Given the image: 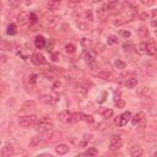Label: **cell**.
<instances>
[{
  "mask_svg": "<svg viewBox=\"0 0 157 157\" xmlns=\"http://www.w3.org/2000/svg\"><path fill=\"white\" fill-rule=\"evenodd\" d=\"M54 129V124L52 122H48V120H41L38 123H35V130L39 134H43V133H48V131H52Z\"/></svg>",
  "mask_w": 157,
  "mask_h": 157,
  "instance_id": "6da1fadb",
  "label": "cell"
},
{
  "mask_svg": "<svg viewBox=\"0 0 157 157\" xmlns=\"http://www.w3.org/2000/svg\"><path fill=\"white\" fill-rule=\"evenodd\" d=\"M37 122V117L35 114H31V115H25V117H21L19 123L22 128H29L35 125V123Z\"/></svg>",
  "mask_w": 157,
  "mask_h": 157,
  "instance_id": "7a4b0ae2",
  "label": "cell"
},
{
  "mask_svg": "<svg viewBox=\"0 0 157 157\" xmlns=\"http://www.w3.org/2000/svg\"><path fill=\"white\" fill-rule=\"evenodd\" d=\"M123 147V140L118 135H113L109 139V150L111 151H118Z\"/></svg>",
  "mask_w": 157,
  "mask_h": 157,
  "instance_id": "3957f363",
  "label": "cell"
},
{
  "mask_svg": "<svg viewBox=\"0 0 157 157\" xmlns=\"http://www.w3.org/2000/svg\"><path fill=\"white\" fill-rule=\"evenodd\" d=\"M59 17L57 16V15L52 14V12H48V14H45L44 16H43V23L45 27H53L54 25H57Z\"/></svg>",
  "mask_w": 157,
  "mask_h": 157,
  "instance_id": "277c9868",
  "label": "cell"
},
{
  "mask_svg": "<svg viewBox=\"0 0 157 157\" xmlns=\"http://www.w3.org/2000/svg\"><path fill=\"white\" fill-rule=\"evenodd\" d=\"M130 118H131V112H130V111L124 112L123 114L118 115V117L114 119V124L117 125V127H124V125L128 123V120H130Z\"/></svg>",
  "mask_w": 157,
  "mask_h": 157,
  "instance_id": "5b68a950",
  "label": "cell"
},
{
  "mask_svg": "<svg viewBox=\"0 0 157 157\" xmlns=\"http://www.w3.org/2000/svg\"><path fill=\"white\" fill-rule=\"evenodd\" d=\"M107 9H108V12H111V14H118V12H120V10H123V5L118 0H111L109 4L107 5Z\"/></svg>",
  "mask_w": 157,
  "mask_h": 157,
  "instance_id": "8992f818",
  "label": "cell"
},
{
  "mask_svg": "<svg viewBox=\"0 0 157 157\" xmlns=\"http://www.w3.org/2000/svg\"><path fill=\"white\" fill-rule=\"evenodd\" d=\"M31 60H32V63H33L35 65H44L45 63H47L44 55H43L42 53H39V52L33 53V54H32V58H31Z\"/></svg>",
  "mask_w": 157,
  "mask_h": 157,
  "instance_id": "52a82bcc",
  "label": "cell"
},
{
  "mask_svg": "<svg viewBox=\"0 0 157 157\" xmlns=\"http://www.w3.org/2000/svg\"><path fill=\"white\" fill-rule=\"evenodd\" d=\"M17 23L20 26H27L29 23V14H27L26 11L20 12V15L17 16Z\"/></svg>",
  "mask_w": 157,
  "mask_h": 157,
  "instance_id": "ba28073f",
  "label": "cell"
},
{
  "mask_svg": "<svg viewBox=\"0 0 157 157\" xmlns=\"http://www.w3.org/2000/svg\"><path fill=\"white\" fill-rule=\"evenodd\" d=\"M61 136H63V134L60 131H53L49 135L44 136L45 139H43V140H44V143H45V141H47V143H54V141H57L58 139H61Z\"/></svg>",
  "mask_w": 157,
  "mask_h": 157,
  "instance_id": "9c48e42d",
  "label": "cell"
},
{
  "mask_svg": "<svg viewBox=\"0 0 157 157\" xmlns=\"http://www.w3.org/2000/svg\"><path fill=\"white\" fill-rule=\"evenodd\" d=\"M145 117H146V114L144 113V112H137L133 118H130V120H131V124L134 125H139L140 123H141V120H144L145 119Z\"/></svg>",
  "mask_w": 157,
  "mask_h": 157,
  "instance_id": "30bf717a",
  "label": "cell"
},
{
  "mask_svg": "<svg viewBox=\"0 0 157 157\" xmlns=\"http://www.w3.org/2000/svg\"><path fill=\"white\" fill-rule=\"evenodd\" d=\"M108 9H107V5H103L102 8H100L97 10V16H98V20L101 21H104L107 17H108Z\"/></svg>",
  "mask_w": 157,
  "mask_h": 157,
  "instance_id": "8fae6325",
  "label": "cell"
},
{
  "mask_svg": "<svg viewBox=\"0 0 157 157\" xmlns=\"http://www.w3.org/2000/svg\"><path fill=\"white\" fill-rule=\"evenodd\" d=\"M129 153H130L131 157H140V156L144 155V150L140 146H133V147H130Z\"/></svg>",
  "mask_w": 157,
  "mask_h": 157,
  "instance_id": "7c38bea8",
  "label": "cell"
},
{
  "mask_svg": "<svg viewBox=\"0 0 157 157\" xmlns=\"http://www.w3.org/2000/svg\"><path fill=\"white\" fill-rule=\"evenodd\" d=\"M43 143H44L43 137H41V136H33L32 139H31V141H29V147H32V149L38 147Z\"/></svg>",
  "mask_w": 157,
  "mask_h": 157,
  "instance_id": "4fadbf2b",
  "label": "cell"
},
{
  "mask_svg": "<svg viewBox=\"0 0 157 157\" xmlns=\"http://www.w3.org/2000/svg\"><path fill=\"white\" fill-rule=\"evenodd\" d=\"M146 53L149 55H155L157 53V45L155 42H150L146 44Z\"/></svg>",
  "mask_w": 157,
  "mask_h": 157,
  "instance_id": "5bb4252c",
  "label": "cell"
},
{
  "mask_svg": "<svg viewBox=\"0 0 157 157\" xmlns=\"http://www.w3.org/2000/svg\"><path fill=\"white\" fill-rule=\"evenodd\" d=\"M80 120H82V113L76 112V113H71V114H70V118H69V122H68V123L75 124V123H78Z\"/></svg>",
  "mask_w": 157,
  "mask_h": 157,
  "instance_id": "9a60e30c",
  "label": "cell"
},
{
  "mask_svg": "<svg viewBox=\"0 0 157 157\" xmlns=\"http://www.w3.org/2000/svg\"><path fill=\"white\" fill-rule=\"evenodd\" d=\"M39 102L45 103V104H52L55 102V98L51 95H42V96H39Z\"/></svg>",
  "mask_w": 157,
  "mask_h": 157,
  "instance_id": "2e32d148",
  "label": "cell"
},
{
  "mask_svg": "<svg viewBox=\"0 0 157 157\" xmlns=\"http://www.w3.org/2000/svg\"><path fill=\"white\" fill-rule=\"evenodd\" d=\"M91 140H92V134H84L81 141L78 143V146H80V147H86Z\"/></svg>",
  "mask_w": 157,
  "mask_h": 157,
  "instance_id": "e0dca14e",
  "label": "cell"
},
{
  "mask_svg": "<svg viewBox=\"0 0 157 157\" xmlns=\"http://www.w3.org/2000/svg\"><path fill=\"white\" fill-rule=\"evenodd\" d=\"M55 152L58 155H65L69 152V146L65 145V144H59L57 147H55Z\"/></svg>",
  "mask_w": 157,
  "mask_h": 157,
  "instance_id": "ac0fdd59",
  "label": "cell"
},
{
  "mask_svg": "<svg viewBox=\"0 0 157 157\" xmlns=\"http://www.w3.org/2000/svg\"><path fill=\"white\" fill-rule=\"evenodd\" d=\"M124 85H125V87H128V88H134L135 86H137V78H135V77H128L127 80H125Z\"/></svg>",
  "mask_w": 157,
  "mask_h": 157,
  "instance_id": "d6986e66",
  "label": "cell"
},
{
  "mask_svg": "<svg viewBox=\"0 0 157 157\" xmlns=\"http://www.w3.org/2000/svg\"><path fill=\"white\" fill-rule=\"evenodd\" d=\"M35 45L37 47L38 49H42L44 48V45H45V38L43 36H37L35 38Z\"/></svg>",
  "mask_w": 157,
  "mask_h": 157,
  "instance_id": "ffe728a7",
  "label": "cell"
},
{
  "mask_svg": "<svg viewBox=\"0 0 157 157\" xmlns=\"http://www.w3.org/2000/svg\"><path fill=\"white\" fill-rule=\"evenodd\" d=\"M14 153H15V150H14V147H12L11 145H6V146H4V147L2 149V155H3V156L9 157V156H12Z\"/></svg>",
  "mask_w": 157,
  "mask_h": 157,
  "instance_id": "44dd1931",
  "label": "cell"
},
{
  "mask_svg": "<svg viewBox=\"0 0 157 157\" xmlns=\"http://www.w3.org/2000/svg\"><path fill=\"white\" fill-rule=\"evenodd\" d=\"M61 6L60 2H55V0H51V2L47 4V8H48V10H52V11H55V10H59Z\"/></svg>",
  "mask_w": 157,
  "mask_h": 157,
  "instance_id": "7402d4cb",
  "label": "cell"
},
{
  "mask_svg": "<svg viewBox=\"0 0 157 157\" xmlns=\"http://www.w3.org/2000/svg\"><path fill=\"white\" fill-rule=\"evenodd\" d=\"M97 76L101 77V78H103V80H111L113 75H112L111 71H108V70H101V71H98Z\"/></svg>",
  "mask_w": 157,
  "mask_h": 157,
  "instance_id": "603a6c76",
  "label": "cell"
},
{
  "mask_svg": "<svg viewBox=\"0 0 157 157\" xmlns=\"http://www.w3.org/2000/svg\"><path fill=\"white\" fill-rule=\"evenodd\" d=\"M92 47H93V52H95L96 54H97V53H103V52L106 51V45H104L103 43H101V42L93 44Z\"/></svg>",
  "mask_w": 157,
  "mask_h": 157,
  "instance_id": "cb8c5ba5",
  "label": "cell"
},
{
  "mask_svg": "<svg viewBox=\"0 0 157 157\" xmlns=\"http://www.w3.org/2000/svg\"><path fill=\"white\" fill-rule=\"evenodd\" d=\"M85 58H86V61H87V63L95 61V60H96V53L88 49V51H86V52H85Z\"/></svg>",
  "mask_w": 157,
  "mask_h": 157,
  "instance_id": "d4e9b609",
  "label": "cell"
},
{
  "mask_svg": "<svg viewBox=\"0 0 157 157\" xmlns=\"http://www.w3.org/2000/svg\"><path fill=\"white\" fill-rule=\"evenodd\" d=\"M6 33L9 35V36H15L17 33V27H16V25L15 23H10L9 26H8V28H6Z\"/></svg>",
  "mask_w": 157,
  "mask_h": 157,
  "instance_id": "484cf974",
  "label": "cell"
},
{
  "mask_svg": "<svg viewBox=\"0 0 157 157\" xmlns=\"http://www.w3.org/2000/svg\"><path fill=\"white\" fill-rule=\"evenodd\" d=\"M52 88H53L54 92H60V91H63V88H64V82H63L61 80H58V81L54 82Z\"/></svg>",
  "mask_w": 157,
  "mask_h": 157,
  "instance_id": "4316f807",
  "label": "cell"
},
{
  "mask_svg": "<svg viewBox=\"0 0 157 157\" xmlns=\"http://www.w3.org/2000/svg\"><path fill=\"white\" fill-rule=\"evenodd\" d=\"M81 45H82V48H84V49L87 51V49L91 48V47H92L93 44H92V41H91L90 38H82V39H81Z\"/></svg>",
  "mask_w": 157,
  "mask_h": 157,
  "instance_id": "83f0119b",
  "label": "cell"
},
{
  "mask_svg": "<svg viewBox=\"0 0 157 157\" xmlns=\"http://www.w3.org/2000/svg\"><path fill=\"white\" fill-rule=\"evenodd\" d=\"M70 112L69 111H63L59 113V119L61 122H69V118H70Z\"/></svg>",
  "mask_w": 157,
  "mask_h": 157,
  "instance_id": "f1b7e54d",
  "label": "cell"
},
{
  "mask_svg": "<svg viewBox=\"0 0 157 157\" xmlns=\"http://www.w3.org/2000/svg\"><path fill=\"white\" fill-rule=\"evenodd\" d=\"M76 26L78 27V29H81V31H88V29H90L88 22H85V21H78V22H76Z\"/></svg>",
  "mask_w": 157,
  "mask_h": 157,
  "instance_id": "f546056e",
  "label": "cell"
},
{
  "mask_svg": "<svg viewBox=\"0 0 157 157\" xmlns=\"http://www.w3.org/2000/svg\"><path fill=\"white\" fill-rule=\"evenodd\" d=\"M82 155H85V156H96V155H98V151L95 147H88Z\"/></svg>",
  "mask_w": 157,
  "mask_h": 157,
  "instance_id": "4dcf8cb0",
  "label": "cell"
},
{
  "mask_svg": "<svg viewBox=\"0 0 157 157\" xmlns=\"http://www.w3.org/2000/svg\"><path fill=\"white\" fill-rule=\"evenodd\" d=\"M75 91H76V93H78V95L85 96L86 93H87V87H85V86H82V85H78V86H76Z\"/></svg>",
  "mask_w": 157,
  "mask_h": 157,
  "instance_id": "1f68e13d",
  "label": "cell"
},
{
  "mask_svg": "<svg viewBox=\"0 0 157 157\" xmlns=\"http://www.w3.org/2000/svg\"><path fill=\"white\" fill-rule=\"evenodd\" d=\"M10 48H11V43L6 41H0V49L2 51H10Z\"/></svg>",
  "mask_w": 157,
  "mask_h": 157,
  "instance_id": "d6a6232c",
  "label": "cell"
},
{
  "mask_svg": "<svg viewBox=\"0 0 157 157\" xmlns=\"http://www.w3.org/2000/svg\"><path fill=\"white\" fill-rule=\"evenodd\" d=\"M136 52L139 54H145L146 53V43H140L137 47H136Z\"/></svg>",
  "mask_w": 157,
  "mask_h": 157,
  "instance_id": "836d02e7",
  "label": "cell"
},
{
  "mask_svg": "<svg viewBox=\"0 0 157 157\" xmlns=\"http://www.w3.org/2000/svg\"><path fill=\"white\" fill-rule=\"evenodd\" d=\"M102 115H103L104 118H111V117H113V109H111V108L103 109V111H102Z\"/></svg>",
  "mask_w": 157,
  "mask_h": 157,
  "instance_id": "e575fe53",
  "label": "cell"
},
{
  "mask_svg": "<svg viewBox=\"0 0 157 157\" xmlns=\"http://www.w3.org/2000/svg\"><path fill=\"white\" fill-rule=\"evenodd\" d=\"M137 33H139V36H141V37H147V36H149V29H147L146 27H140V28L137 29Z\"/></svg>",
  "mask_w": 157,
  "mask_h": 157,
  "instance_id": "d590c367",
  "label": "cell"
},
{
  "mask_svg": "<svg viewBox=\"0 0 157 157\" xmlns=\"http://www.w3.org/2000/svg\"><path fill=\"white\" fill-rule=\"evenodd\" d=\"M114 65H115V68H118V69H125L127 68V64L123 61V60H120V59H117L115 61H114Z\"/></svg>",
  "mask_w": 157,
  "mask_h": 157,
  "instance_id": "8d00e7d4",
  "label": "cell"
},
{
  "mask_svg": "<svg viewBox=\"0 0 157 157\" xmlns=\"http://www.w3.org/2000/svg\"><path fill=\"white\" fill-rule=\"evenodd\" d=\"M75 51H76V48H75V45H74L72 43H69V44L65 45V52H66V53L72 54V53H75Z\"/></svg>",
  "mask_w": 157,
  "mask_h": 157,
  "instance_id": "74e56055",
  "label": "cell"
},
{
  "mask_svg": "<svg viewBox=\"0 0 157 157\" xmlns=\"http://www.w3.org/2000/svg\"><path fill=\"white\" fill-rule=\"evenodd\" d=\"M82 120L88 123V124H92L93 122H95V119H93L92 115H87V114H82Z\"/></svg>",
  "mask_w": 157,
  "mask_h": 157,
  "instance_id": "f35d334b",
  "label": "cell"
},
{
  "mask_svg": "<svg viewBox=\"0 0 157 157\" xmlns=\"http://www.w3.org/2000/svg\"><path fill=\"white\" fill-rule=\"evenodd\" d=\"M118 41H119V39H118L117 36H113V35H112V36L108 37V44H117Z\"/></svg>",
  "mask_w": 157,
  "mask_h": 157,
  "instance_id": "ab89813d",
  "label": "cell"
},
{
  "mask_svg": "<svg viewBox=\"0 0 157 157\" xmlns=\"http://www.w3.org/2000/svg\"><path fill=\"white\" fill-rule=\"evenodd\" d=\"M21 4V0H9V5L11 8H17Z\"/></svg>",
  "mask_w": 157,
  "mask_h": 157,
  "instance_id": "60d3db41",
  "label": "cell"
},
{
  "mask_svg": "<svg viewBox=\"0 0 157 157\" xmlns=\"http://www.w3.org/2000/svg\"><path fill=\"white\" fill-rule=\"evenodd\" d=\"M37 16L35 12H29V23H36L37 22Z\"/></svg>",
  "mask_w": 157,
  "mask_h": 157,
  "instance_id": "b9f144b4",
  "label": "cell"
},
{
  "mask_svg": "<svg viewBox=\"0 0 157 157\" xmlns=\"http://www.w3.org/2000/svg\"><path fill=\"white\" fill-rule=\"evenodd\" d=\"M88 66H90L91 70H97L98 69V63L96 60L95 61H91V63H88Z\"/></svg>",
  "mask_w": 157,
  "mask_h": 157,
  "instance_id": "7bdbcfd3",
  "label": "cell"
},
{
  "mask_svg": "<svg viewBox=\"0 0 157 157\" xmlns=\"http://www.w3.org/2000/svg\"><path fill=\"white\" fill-rule=\"evenodd\" d=\"M115 107L117 108H124L125 107V101L118 98V101H115Z\"/></svg>",
  "mask_w": 157,
  "mask_h": 157,
  "instance_id": "ee69618b",
  "label": "cell"
},
{
  "mask_svg": "<svg viewBox=\"0 0 157 157\" xmlns=\"http://www.w3.org/2000/svg\"><path fill=\"white\" fill-rule=\"evenodd\" d=\"M85 15H86V19H87L90 22L93 21V14H92L91 10H86V14H85Z\"/></svg>",
  "mask_w": 157,
  "mask_h": 157,
  "instance_id": "f6af8a7d",
  "label": "cell"
},
{
  "mask_svg": "<svg viewBox=\"0 0 157 157\" xmlns=\"http://www.w3.org/2000/svg\"><path fill=\"white\" fill-rule=\"evenodd\" d=\"M27 107H31V108H35L36 107V103L33 101H29V102H26L23 104V109H27Z\"/></svg>",
  "mask_w": 157,
  "mask_h": 157,
  "instance_id": "bcb514c9",
  "label": "cell"
},
{
  "mask_svg": "<svg viewBox=\"0 0 157 157\" xmlns=\"http://www.w3.org/2000/svg\"><path fill=\"white\" fill-rule=\"evenodd\" d=\"M122 36H123L124 38H129V37L131 36V32H130V31H128V29H123V31H122Z\"/></svg>",
  "mask_w": 157,
  "mask_h": 157,
  "instance_id": "7dc6e473",
  "label": "cell"
},
{
  "mask_svg": "<svg viewBox=\"0 0 157 157\" xmlns=\"http://www.w3.org/2000/svg\"><path fill=\"white\" fill-rule=\"evenodd\" d=\"M149 17H150V14H149V12H141V14H140V19H141V20L145 21V20H147Z\"/></svg>",
  "mask_w": 157,
  "mask_h": 157,
  "instance_id": "c3c4849f",
  "label": "cell"
},
{
  "mask_svg": "<svg viewBox=\"0 0 157 157\" xmlns=\"http://www.w3.org/2000/svg\"><path fill=\"white\" fill-rule=\"evenodd\" d=\"M37 77H38V76H37L36 74H33V75H31L28 78H29V81H31V82H33V84H35V82L37 81Z\"/></svg>",
  "mask_w": 157,
  "mask_h": 157,
  "instance_id": "681fc988",
  "label": "cell"
},
{
  "mask_svg": "<svg viewBox=\"0 0 157 157\" xmlns=\"http://www.w3.org/2000/svg\"><path fill=\"white\" fill-rule=\"evenodd\" d=\"M59 58H60L59 53H54V54L52 55V60H53V61H58V60H59Z\"/></svg>",
  "mask_w": 157,
  "mask_h": 157,
  "instance_id": "f907efd6",
  "label": "cell"
},
{
  "mask_svg": "<svg viewBox=\"0 0 157 157\" xmlns=\"http://www.w3.org/2000/svg\"><path fill=\"white\" fill-rule=\"evenodd\" d=\"M143 3L144 4H147V5H151L155 3V0H143Z\"/></svg>",
  "mask_w": 157,
  "mask_h": 157,
  "instance_id": "816d5d0a",
  "label": "cell"
},
{
  "mask_svg": "<svg viewBox=\"0 0 157 157\" xmlns=\"http://www.w3.org/2000/svg\"><path fill=\"white\" fill-rule=\"evenodd\" d=\"M4 92H5V86L4 85H0V96H2Z\"/></svg>",
  "mask_w": 157,
  "mask_h": 157,
  "instance_id": "f5cc1de1",
  "label": "cell"
},
{
  "mask_svg": "<svg viewBox=\"0 0 157 157\" xmlns=\"http://www.w3.org/2000/svg\"><path fill=\"white\" fill-rule=\"evenodd\" d=\"M69 2H70L71 4H78V3L81 2V0H69Z\"/></svg>",
  "mask_w": 157,
  "mask_h": 157,
  "instance_id": "db71d44e",
  "label": "cell"
},
{
  "mask_svg": "<svg viewBox=\"0 0 157 157\" xmlns=\"http://www.w3.org/2000/svg\"><path fill=\"white\" fill-rule=\"evenodd\" d=\"M151 15H152V19H156V16H157V11H156V10H152V14H151Z\"/></svg>",
  "mask_w": 157,
  "mask_h": 157,
  "instance_id": "11a10c76",
  "label": "cell"
},
{
  "mask_svg": "<svg viewBox=\"0 0 157 157\" xmlns=\"http://www.w3.org/2000/svg\"><path fill=\"white\" fill-rule=\"evenodd\" d=\"M123 47H124L125 49H127V48H130V47H131V44H130V43H124V45H123Z\"/></svg>",
  "mask_w": 157,
  "mask_h": 157,
  "instance_id": "9f6ffc18",
  "label": "cell"
},
{
  "mask_svg": "<svg viewBox=\"0 0 157 157\" xmlns=\"http://www.w3.org/2000/svg\"><path fill=\"white\" fill-rule=\"evenodd\" d=\"M151 25L155 27L156 26V19H152V21H151Z\"/></svg>",
  "mask_w": 157,
  "mask_h": 157,
  "instance_id": "6f0895ef",
  "label": "cell"
},
{
  "mask_svg": "<svg viewBox=\"0 0 157 157\" xmlns=\"http://www.w3.org/2000/svg\"><path fill=\"white\" fill-rule=\"evenodd\" d=\"M55 2H61V0H55Z\"/></svg>",
  "mask_w": 157,
  "mask_h": 157,
  "instance_id": "680465c9",
  "label": "cell"
},
{
  "mask_svg": "<svg viewBox=\"0 0 157 157\" xmlns=\"http://www.w3.org/2000/svg\"><path fill=\"white\" fill-rule=\"evenodd\" d=\"M0 145H2V141H0Z\"/></svg>",
  "mask_w": 157,
  "mask_h": 157,
  "instance_id": "91938a15",
  "label": "cell"
},
{
  "mask_svg": "<svg viewBox=\"0 0 157 157\" xmlns=\"http://www.w3.org/2000/svg\"><path fill=\"white\" fill-rule=\"evenodd\" d=\"M0 5H2V2H0Z\"/></svg>",
  "mask_w": 157,
  "mask_h": 157,
  "instance_id": "94428289",
  "label": "cell"
}]
</instances>
